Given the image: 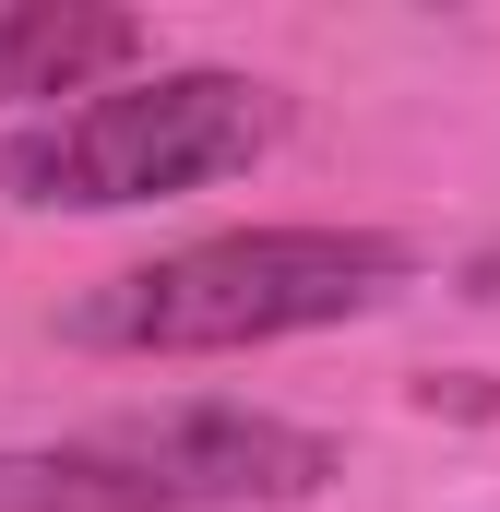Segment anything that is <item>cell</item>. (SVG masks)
<instances>
[{
	"label": "cell",
	"mask_w": 500,
	"mask_h": 512,
	"mask_svg": "<svg viewBox=\"0 0 500 512\" xmlns=\"http://www.w3.org/2000/svg\"><path fill=\"white\" fill-rule=\"evenodd\" d=\"M405 274H417V251L381 227H227V239H191V251H155L84 286L60 310V334L96 358H227V346H274V334H322V322L393 298Z\"/></svg>",
	"instance_id": "cell-1"
},
{
	"label": "cell",
	"mask_w": 500,
	"mask_h": 512,
	"mask_svg": "<svg viewBox=\"0 0 500 512\" xmlns=\"http://www.w3.org/2000/svg\"><path fill=\"white\" fill-rule=\"evenodd\" d=\"M334 489V441L262 405H155L0 453V512H250Z\"/></svg>",
	"instance_id": "cell-2"
},
{
	"label": "cell",
	"mask_w": 500,
	"mask_h": 512,
	"mask_svg": "<svg viewBox=\"0 0 500 512\" xmlns=\"http://www.w3.org/2000/svg\"><path fill=\"white\" fill-rule=\"evenodd\" d=\"M274 131H286V96L250 72H143V84H108V96L60 108L48 131L0 143V191L36 215H131V203L250 167Z\"/></svg>",
	"instance_id": "cell-3"
},
{
	"label": "cell",
	"mask_w": 500,
	"mask_h": 512,
	"mask_svg": "<svg viewBox=\"0 0 500 512\" xmlns=\"http://www.w3.org/2000/svg\"><path fill=\"white\" fill-rule=\"evenodd\" d=\"M131 60H143V12H108V0H12L0 12V108L108 96Z\"/></svg>",
	"instance_id": "cell-4"
}]
</instances>
